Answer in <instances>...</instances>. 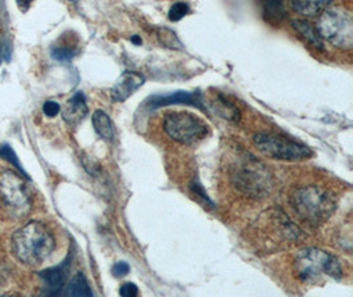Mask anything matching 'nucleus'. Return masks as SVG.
Returning a JSON list of instances; mask_svg holds the SVG:
<instances>
[{
  "label": "nucleus",
  "mask_w": 353,
  "mask_h": 297,
  "mask_svg": "<svg viewBox=\"0 0 353 297\" xmlns=\"http://www.w3.org/2000/svg\"><path fill=\"white\" fill-rule=\"evenodd\" d=\"M191 192H192L193 194H194V197H196L199 201L205 203L207 205H209V206H213V203H212V201L207 197L204 189H203L201 184H200L197 180L192 181V184H191Z\"/></svg>",
  "instance_id": "21"
},
{
  "label": "nucleus",
  "mask_w": 353,
  "mask_h": 297,
  "mask_svg": "<svg viewBox=\"0 0 353 297\" xmlns=\"http://www.w3.org/2000/svg\"><path fill=\"white\" fill-rule=\"evenodd\" d=\"M88 105H86V96L82 93H76L73 95L64 110H63V118L68 125H76L88 115Z\"/></svg>",
  "instance_id": "12"
},
{
  "label": "nucleus",
  "mask_w": 353,
  "mask_h": 297,
  "mask_svg": "<svg viewBox=\"0 0 353 297\" xmlns=\"http://www.w3.org/2000/svg\"><path fill=\"white\" fill-rule=\"evenodd\" d=\"M44 114L49 116V118H53V116H56L60 111H61V107H60V105L57 103V102H53V101H48V102H46V105H44Z\"/></svg>",
  "instance_id": "24"
},
{
  "label": "nucleus",
  "mask_w": 353,
  "mask_h": 297,
  "mask_svg": "<svg viewBox=\"0 0 353 297\" xmlns=\"http://www.w3.org/2000/svg\"><path fill=\"white\" fill-rule=\"evenodd\" d=\"M163 128L165 134L180 144L192 145L208 135V125L190 112H170L165 115Z\"/></svg>",
  "instance_id": "7"
},
{
  "label": "nucleus",
  "mask_w": 353,
  "mask_h": 297,
  "mask_svg": "<svg viewBox=\"0 0 353 297\" xmlns=\"http://www.w3.org/2000/svg\"><path fill=\"white\" fill-rule=\"evenodd\" d=\"M259 6L263 20L272 25L281 24L288 17L285 0H259Z\"/></svg>",
  "instance_id": "13"
},
{
  "label": "nucleus",
  "mask_w": 353,
  "mask_h": 297,
  "mask_svg": "<svg viewBox=\"0 0 353 297\" xmlns=\"http://www.w3.org/2000/svg\"><path fill=\"white\" fill-rule=\"evenodd\" d=\"M138 294H139V289L134 283H126L119 289V295L123 297H135Z\"/></svg>",
  "instance_id": "23"
},
{
  "label": "nucleus",
  "mask_w": 353,
  "mask_h": 297,
  "mask_svg": "<svg viewBox=\"0 0 353 297\" xmlns=\"http://www.w3.org/2000/svg\"><path fill=\"white\" fill-rule=\"evenodd\" d=\"M65 295L68 296H93V292L89 287V283L86 280L85 275L77 274L72 282L69 283Z\"/></svg>",
  "instance_id": "17"
},
{
  "label": "nucleus",
  "mask_w": 353,
  "mask_h": 297,
  "mask_svg": "<svg viewBox=\"0 0 353 297\" xmlns=\"http://www.w3.org/2000/svg\"><path fill=\"white\" fill-rule=\"evenodd\" d=\"M33 0H17V3H19V7L21 8V10H28V7H30V4L32 3Z\"/></svg>",
  "instance_id": "26"
},
{
  "label": "nucleus",
  "mask_w": 353,
  "mask_h": 297,
  "mask_svg": "<svg viewBox=\"0 0 353 297\" xmlns=\"http://www.w3.org/2000/svg\"><path fill=\"white\" fill-rule=\"evenodd\" d=\"M253 141L263 155L275 160L301 161L312 156V151L308 147L283 136L261 132L254 136Z\"/></svg>",
  "instance_id": "8"
},
{
  "label": "nucleus",
  "mask_w": 353,
  "mask_h": 297,
  "mask_svg": "<svg viewBox=\"0 0 353 297\" xmlns=\"http://www.w3.org/2000/svg\"><path fill=\"white\" fill-rule=\"evenodd\" d=\"M131 41H132L135 45H141V44H142V40H141L139 36H132V37H131Z\"/></svg>",
  "instance_id": "27"
},
{
  "label": "nucleus",
  "mask_w": 353,
  "mask_h": 297,
  "mask_svg": "<svg viewBox=\"0 0 353 297\" xmlns=\"http://www.w3.org/2000/svg\"><path fill=\"white\" fill-rule=\"evenodd\" d=\"M219 109L220 115L232 122H239L240 121V110L237 109L234 105H232L229 101H226L223 96H219V101L216 103V106Z\"/></svg>",
  "instance_id": "18"
},
{
  "label": "nucleus",
  "mask_w": 353,
  "mask_h": 297,
  "mask_svg": "<svg viewBox=\"0 0 353 297\" xmlns=\"http://www.w3.org/2000/svg\"><path fill=\"white\" fill-rule=\"evenodd\" d=\"M336 203L334 193L316 185L296 189L290 196V205L295 214L312 227H318L331 218L336 210Z\"/></svg>",
  "instance_id": "2"
},
{
  "label": "nucleus",
  "mask_w": 353,
  "mask_h": 297,
  "mask_svg": "<svg viewBox=\"0 0 353 297\" xmlns=\"http://www.w3.org/2000/svg\"><path fill=\"white\" fill-rule=\"evenodd\" d=\"M0 201L12 217L24 218L32 207L30 189L21 176L14 171L0 173Z\"/></svg>",
  "instance_id": "6"
},
{
  "label": "nucleus",
  "mask_w": 353,
  "mask_h": 297,
  "mask_svg": "<svg viewBox=\"0 0 353 297\" xmlns=\"http://www.w3.org/2000/svg\"><path fill=\"white\" fill-rule=\"evenodd\" d=\"M130 272V267L126 262H119L112 267V275L115 278H123Z\"/></svg>",
  "instance_id": "25"
},
{
  "label": "nucleus",
  "mask_w": 353,
  "mask_h": 297,
  "mask_svg": "<svg viewBox=\"0 0 353 297\" xmlns=\"http://www.w3.org/2000/svg\"><path fill=\"white\" fill-rule=\"evenodd\" d=\"M145 76L137 72L126 70L112 86V98L115 102H125L145 83Z\"/></svg>",
  "instance_id": "10"
},
{
  "label": "nucleus",
  "mask_w": 353,
  "mask_h": 297,
  "mask_svg": "<svg viewBox=\"0 0 353 297\" xmlns=\"http://www.w3.org/2000/svg\"><path fill=\"white\" fill-rule=\"evenodd\" d=\"M292 28L298 32L310 45H312L319 50L324 49L323 39L315 25L310 24L305 20H295V21H292Z\"/></svg>",
  "instance_id": "15"
},
{
  "label": "nucleus",
  "mask_w": 353,
  "mask_h": 297,
  "mask_svg": "<svg viewBox=\"0 0 353 297\" xmlns=\"http://www.w3.org/2000/svg\"><path fill=\"white\" fill-rule=\"evenodd\" d=\"M54 247V236L46 225L37 221L21 226L12 236L15 256L28 266L43 265L52 255Z\"/></svg>",
  "instance_id": "1"
},
{
  "label": "nucleus",
  "mask_w": 353,
  "mask_h": 297,
  "mask_svg": "<svg viewBox=\"0 0 353 297\" xmlns=\"http://www.w3.org/2000/svg\"><path fill=\"white\" fill-rule=\"evenodd\" d=\"M172 105H184V106H192L201 111H207V107L201 102L200 95L188 92H175L171 94H159L150 96L145 102V106L150 111L172 106Z\"/></svg>",
  "instance_id": "9"
},
{
  "label": "nucleus",
  "mask_w": 353,
  "mask_h": 297,
  "mask_svg": "<svg viewBox=\"0 0 353 297\" xmlns=\"http://www.w3.org/2000/svg\"><path fill=\"white\" fill-rule=\"evenodd\" d=\"M316 30L321 39L334 47L351 50L353 47V19L348 11L341 7L325 8L316 23Z\"/></svg>",
  "instance_id": "5"
},
{
  "label": "nucleus",
  "mask_w": 353,
  "mask_h": 297,
  "mask_svg": "<svg viewBox=\"0 0 353 297\" xmlns=\"http://www.w3.org/2000/svg\"><path fill=\"white\" fill-rule=\"evenodd\" d=\"M294 269L296 276L305 283L316 284L324 278L340 280L343 269L336 256L319 249H303L299 251L294 260Z\"/></svg>",
  "instance_id": "3"
},
{
  "label": "nucleus",
  "mask_w": 353,
  "mask_h": 297,
  "mask_svg": "<svg viewBox=\"0 0 353 297\" xmlns=\"http://www.w3.org/2000/svg\"><path fill=\"white\" fill-rule=\"evenodd\" d=\"M93 127L96 130L97 135L105 141H112L114 139V127H112V119L110 116L102 111V110H97L93 114L92 118Z\"/></svg>",
  "instance_id": "16"
},
{
  "label": "nucleus",
  "mask_w": 353,
  "mask_h": 297,
  "mask_svg": "<svg viewBox=\"0 0 353 297\" xmlns=\"http://www.w3.org/2000/svg\"><path fill=\"white\" fill-rule=\"evenodd\" d=\"M0 157H3V158H6L7 161L12 163L15 167L19 168V171H21V172H23V170L20 168V164H19V161H17V156H15V154H14V151H12L8 145H3V147H0Z\"/></svg>",
  "instance_id": "22"
},
{
  "label": "nucleus",
  "mask_w": 353,
  "mask_h": 297,
  "mask_svg": "<svg viewBox=\"0 0 353 297\" xmlns=\"http://www.w3.org/2000/svg\"><path fill=\"white\" fill-rule=\"evenodd\" d=\"M232 183L242 193L250 197H263L270 193L273 177L265 164L256 157H239L232 168Z\"/></svg>",
  "instance_id": "4"
},
{
  "label": "nucleus",
  "mask_w": 353,
  "mask_h": 297,
  "mask_svg": "<svg viewBox=\"0 0 353 297\" xmlns=\"http://www.w3.org/2000/svg\"><path fill=\"white\" fill-rule=\"evenodd\" d=\"M191 11L190 6L187 3H183V1H177L175 3L171 8H170V12H168V19L171 21H180L184 16L188 15Z\"/></svg>",
  "instance_id": "20"
},
{
  "label": "nucleus",
  "mask_w": 353,
  "mask_h": 297,
  "mask_svg": "<svg viewBox=\"0 0 353 297\" xmlns=\"http://www.w3.org/2000/svg\"><path fill=\"white\" fill-rule=\"evenodd\" d=\"M76 54H77V50L68 45H57L52 49V57L61 63L72 61L76 57Z\"/></svg>",
  "instance_id": "19"
},
{
  "label": "nucleus",
  "mask_w": 353,
  "mask_h": 297,
  "mask_svg": "<svg viewBox=\"0 0 353 297\" xmlns=\"http://www.w3.org/2000/svg\"><path fill=\"white\" fill-rule=\"evenodd\" d=\"M332 0H290V6L294 12L305 17L321 15L331 6Z\"/></svg>",
  "instance_id": "14"
},
{
  "label": "nucleus",
  "mask_w": 353,
  "mask_h": 297,
  "mask_svg": "<svg viewBox=\"0 0 353 297\" xmlns=\"http://www.w3.org/2000/svg\"><path fill=\"white\" fill-rule=\"evenodd\" d=\"M69 272V260H65L59 267L48 268L40 274L46 284L47 295H59L64 288L66 276Z\"/></svg>",
  "instance_id": "11"
}]
</instances>
